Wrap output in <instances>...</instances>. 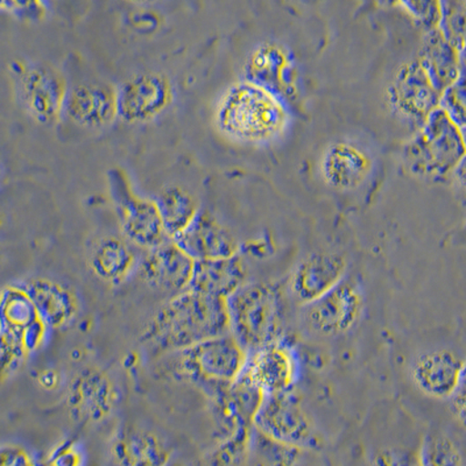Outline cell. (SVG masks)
I'll return each mask as SVG.
<instances>
[{"mask_svg": "<svg viewBox=\"0 0 466 466\" xmlns=\"http://www.w3.org/2000/svg\"><path fill=\"white\" fill-rule=\"evenodd\" d=\"M252 432L251 448L255 449L265 466H294L299 460V449L277 442L259 431Z\"/></svg>", "mask_w": 466, "mask_h": 466, "instance_id": "f546056e", "label": "cell"}, {"mask_svg": "<svg viewBox=\"0 0 466 466\" xmlns=\"http://www.w3.org/2000/svg\"><path fill=\"white\" fill-rule=\"evenodd\" d=\"M453 174H455L457 180H459L461 185L466 189V157L461 161L459 167L456 168Z\"/></svg>", "mask_w": 466, "mask_h": 466, "instance_id": "ab89813d", "label": "cell"}, {"mask_svg": "<svg viewBox=\"0 0 466 466\" xmlns=\"http://www.w3.org/2000/svg\"><path fill=\"white\" fill-rule=\"evenodd\" d=\"M247 266L238 255L224 259L197 260L188 289L228 299L247 284Z\"/></svg>", "mask_w": 466, "mask_h": 466, "instance_id": "44dd1931", "label": "cell"}, {"mask_svg": "<svg viewBox=\"0 0 466 466\" xmlns=\"http://www.w3.org/2000/svg\"><path fill=\"white\" fill-rule=\"evenodd\" d=\"M419 62L430 77L431 85L441 95L461 74L460 53L449 43L440 28L428 32L424 36Z\"/></svg>", "mask_w": 466, "mask_h": 466, "instance_id": "cb8c5ba5", "label": "cell"}, {"mask_svg": "<svg viewBox=\"0 0 466 466\" xmlns=\"http://www.w3.org/2000/svg\"><path fill=\"white\" fill-rule=\"evenodd\" d=\"M247 81L264 87L284 106L297 95V72L289 54L280 45L265 43L248 56L245 66Z\"/></svg>", "mask_w": 466, "mask_h": 466, "instance_id": "4fadbf2b", "label": "cell"}, {"mask_svg": "<svg viewBox=\"0 0 466 466\" xmlns=\"http://www.w3.org/2000/svg\"><path fill=\"white\" fill-rule=\"evenodd\" d=\"M371 466H420L418 455L402 449H384L372 457Z\"/></svg>", "mask_w": 466, "mask_h": 466, "instance_id": "836d02e7", "label": "cell"}, {"mask_svg": "<svg viewBox=\"0 0 466 466\" xmlns=\"http://www.w3.org/2000/svg\"><path fill=\"white\" fill-rule=\"evenodd\" d=\"M440 29L466 61V3L444 2Z\"/></svg>", "mask_w": 466, "mask_h": 466, "instance_id": "f1b7e54d", "label": "cell"}, {"mask_svg": "<svg viewBox=\"0 0 466 466\" xmlns=\"http://www.w3.org/2000/svg\"><path fill=\"white\" fill-rule=\"evenodd\" d=\"M463 363L448 350L424 352L416 358L411 378L422 393L436 399H451L459 385Z\"/></svg>", "mask_w": 466, "mask_h": 466, "instance_id": "d6986e66", "label": "cell"}, {"mask_svg": "<svg viewBox=\"0 0 466 466\" xmlns=\"http://www.w3.org/2000/svg\"><path fill=\"white\" fill-rule=\"evenodd\" d=\"M116 400L115 385L98 370H85L70 385L68 406L70 414L77 421H101L111 414Z\"/></svg>", "mask_w": 466, "mask_h": 466, "instance_id": "e0dca14e", "label": "cell"}, {"mask_svg": "<svg viewBox=\"0 0 466 466\" xmlns=\"http://www.w3.org/2000/svg\"><path fill=\"white\" fill-rule=\"evenodd\" d=\"M289 123L286 106L264 87L240 82L228 87L216 110V124L232 139L261 144L276 139Z\"/></svg>", "mask_w": 466, "mask_h": 466, "instance_id": "7a4b0ae2", "label": "cell"}, {"mask_svg": "<svg viewBox=\"0 0 466 466\" xmlns=\"http://www.w3.org/2000/svg\"><path fill=\"white\" fill-rule=\"evenodd\" d=\"M191 259H224L238 255L239 245L230 231L207 211H198L185 231L173 238Z\"/></svg>", "mask_w": 466, "mask_h": 466, "instance_id": "2e32d148", "label": "cell"}, {"mask_svg": "<svg viewBox=\"0 0 466 466\" xmlns=\"http://www.w3.org/2000/svg\"><path fill=\"white\" fill-rule=\"evenodd\" d=\"M364 307V289L360 282L345 277L323 297L303 306V319L315 334L342 335L356 326L363 315Z\"/></svg>", "mask_w": 466, "mask_h": 466, "instance_id": "ba28073f", "label": "cell"}, {"mask_svg": "<svg viewBox=\"0 0 466 466\" xmlns=\"http://www.w3.org/2000/svg\"><path fill=\"white\" fill-rule=\"evenodd\" d=\"M231 334L227 299L187 289L154 316L143 343L154 353H174L215 337Z\"/></svg>", "mask_w": 466, "mask_h": 466, "instance_id": "6da1fadb", "label": "cell"}, {"mask_svg": "<svg viewBox=\"0 0 466 466\" xmlns=\"http://www.w3.org/2000/svg\"><path fill=\"white\" fill-rule=\"evenodd\" d=\"M172 99V85L165 75L140 74L116 91V112L125 122H146L164 111Z\"/></svg>", "mask_w": 466, "mask_h": 466, "instance_id": "7c38bea8", "label": "cell"}, {"mask_svg": "<svg viewBox=\"0 0 466 466\" xmlns=\"http://www.w3.org/2000/svg\"><path fill=\"white\" fill-rule=\"evenodd\" d=\"M178 376L212 394L233 384L243 373L248 353L231 334L215 337L174 352Z\"/></svg>", "mask_w": 466, "mask_h": 466, "instance_id": "5b68a950", "label": "cell"}, {"mask_svg": "<svg viewBox=\"0 0 466 466\" xmlns=\"http://www.w3.org/2000/svg\"><path fill=\"white\" fill-rule=\"evenodd\" d=\"M156 203L165 231L172 238L185 231L198 214L197 199L181 187L162 189Z\"/></svg>", "mask_w": 466, "mask_h": 466, "instance_id": "484cf974", "label": "cell"}, {"mask_svg": "<svg viewBox=\"0 0 466 466\" xmlns=\"http://www.w3.org/2000/svg\"><path fill=\"white\" fill-rule=\"evenodd\" d=\"M324 180L337 189H353L371 170V159L355 144L335 143L329 146L320 165Z\"/></svg>", "mask_w": 466, "mask_h": 466, "instance_id": "7402d4cb", "label": "cell"}, {"mask_svg": "<svg viewBox=\"0 0 466 466\" xmlns=\"http://www.w3.org/2000/svg\"><path fill=\"white\" fill-rule=\"evenodd\" d=\"M64 111L83 127H106L118 115L116 91L102 83L75 86L66 94Z\"/></svg>", "mask_w": 466, "mask_h": 466, "instance_id": "ffe728a7", "label": "cell"}, {"mask_svg": "<svg viewBox=\"0 0 466 466\" xmlns=\"http://www.w3.org/2000/svg\"><path fill=\"white\" fill-rule=\"evenodd\" d=\"M461 136H463L464 143L466 146V127L461 128Z\"/></svg>", "mask_w": 466, "mask_h": 466, "instance_id": "60d3db41", "label": "cell"}, {"mask_svg": "<svg viewBox=\"0 0 466 466\" xmlns=\"http://www.w3.org/2000/svg\"><path fill=\"white\" fill-rule=\"evenodd\" d=\"M253 427L268 439L299 451H319L322 447L314 422L291 390L264 394Z\"/></svg>", "mask_w": 466, "mask_h": 466, "instance_id": "8992f818", "label": "cell"}, {"mask_svg": "<svg viewBox=\"0 0 466 466\" xmlns=\"http://www.w3.org/2000/svg\"><path fill=\"white\" fill-rule=\"evenodd\" d=\"M387 98L398 118L421 128L431 112L440 107L441 94L418 60L401 66L387 89Z\"/></svg>", "mask_w": 466, "mask_h": 466, "instance_id": "9c48e42d", "label": "cell"}, {"mask_svg": "<svg viewBox=\"0 0 466 466\" xmlns=\"http://www.w3.org/2000/svg\"><path fill=\"white\" fill-rule=\"evenodd\" d=\"M348 264L337 253H314L299 262L289 280L293 298L302 306L323 297L347 277Z\"/></svg>", "mask_w": 466, "mask_h": 466, "instance_id": "5bb4252c", "label": "cell"}, {"mask_svg": "<svg viewBox=\"0 0 466 466\" xmlns=\"http://www.w3.org/2000/svg\"><path fill=\"white\" fill-rule=\"evenodd\" d=\"M420 466H464L459 448L442 435H430L423 440L418 453Z\"/></svg>", "mask_w": 466, "mask_h": 466, "instance_id": "83f0119b", "label": "cell"}, {"mask_svg": "<svg viewBox=\"0 0 466 466\" xmlns=\"http://www.w3.org/2000/svg\"><path fill=\"white\" fill-rule=\"evenodd\" d=\"M402 5L416 20L428 29V32L440 28L442 20V4L439 2H408Z\"/></svg>", "mask_w": 466, "mask_h": 466, "instance_id": "d6a6232c", "label": "cell"}, {"mask_svg": "<svg viewBox=\"0 0 466 466\" xmlns=\"http://www.w3.org/2000/svg\"><path fill=\"white\" fill-rule=\"evenodd\" d=\"M25 106L40 123H52L65 109L66 82L52 66L35 62L11 66Z\"/></svg>", "mask_w": 466, "mask_h": 466, "instance_id": "30bf717a", "label": "cell"}, {"mask_svg": "<svg viewBox=\"0 0 466 466\" xmlns=\"http://www.w3.org/2000/svg\"><path fill=\"white\" fill-rule=\"evenodd\" d=\"M0 466H36L26 449L16 444H5L0 451Z\"/></svg>", "mask_w": 466, "mask_h": 466, "instance_id": "d590c367", "label": "cell"}, {"mask_svg": "<svg viewBox=\"0 0 466 466\" xmlns=\"http://www.w3.org/2000/svg\"><path fill=\"white\" fill-rule=\"evenodd\" d=\"M2 6L8 12L25 19H39L46 12L44 4L39 2H4Z\"/></svg>", "mask_w": 466, "mask_h": 466, "instance_id": "74e56055", "label": "cell"}, {"mask_svg": "<svg viewBox=\"0 0 466 466\" xmlns=\"http://www.w3.org/2000/svg\"><path fill=\"white\" fill-rule=\"evenodd\" d=\"M49 465L51 466H82L83 456L78 451L76 444L73 442H65L52 452L49 457Z\"/></svg>", "mask_w": 466, "mask_h": 466, "instance_id": "e575fe53", "label": "cell"}, {"mask_svg": "<svg viewBox=\"0 0 466 466\" xmlns=\"http://www.w3.org/2000/svg\"><path fill=\"white\" fill-rule=\"evenodd\" d=\"M230 332L248 355L284 337V299L276 286L247 282L227 299Z\"/></svg>", "mask_w": 466, "mask_h": 466, "instance_id": "3957f363", "label": "cell"}, {"mask_svg": "<svg viewBox=\"0 0 466 466\" xmlns=\"http://www.w3.org/2000/svg\"><path fill=\"white\" fill-rule=\"evenodd\" d=\"M466 157L461 131L437 107L414 138L403 148V161L411 173L431 180H443L455 173Z\"/></svg>", "mask_w": 466, "mask_h": 466, "instance_id": "277c9868", "label": "cell"}, {"mask_svg": "<svg viewBox=\"0 0 466 466\" xmlns=\"http://www.w3.org/2000/svg\"><path fill=\"white\" fill-rule=\"evenodd\" d=\"M440 107L457 127H466V61L461 60L459 78L441 95Z\"/></svg>", "mask_w": 466, "mask_h": 466, "instance_id": "4dcf8cb0", "label": "cell"}, {"mask_svg": "<svg viewBox=\"0 0 466 466\" xmlns=\"http://www.w3.org/2000/svg\"><path fill=\"white\" fill-rule=\"evenodd\" d=\"M451 400L453 413L466 426V360L461 368L459 385Z\"/></svg>", "mask_w": 466, "mask_h": 466, "instance_id": "f35d334b", "label": "cell"}, {"mask_svg": "<svg viewBox=\"0 0 466 466\" xmlns=\"http://www.w3.org/2000/svg\"><path fill=\"white\" fill-rule=\"evenodd\" d=\"M23 331L15 330L2 324V374L10 376L28 356L23 343Z\"/></svg>", "mask_w": 466, "mask_h": 466, "instance_id": "1f68e13d", "label": "cell"}, {"mask_svg": "<svg viewBox=\"0 0 466 466\" xmlns=\"http://www.w3.org/2000/svg\"><path fill=\"white\" fill-rule=\"evenodd\" d=\"M241 377L247 378L264 394L289 392L301 378V357L298 349L282 337L248 355Z\"/></svg>", "mask_w": 466, "mask_h": 466, "instance_id": "8fae6325", "label": "cell"}, {"mask_svg": "<svg viewBox=\"0 0 466 466\" xmlns=\"http://www.w3.org/2000/svg\"><path fill=\"white\" fill-rule=\"evenodd\" d=\"M109 183L124 235L132 243L148 249L164 244L167 233L156 201L137 197L123 170H110Z\"/></svg>", "mask_w": 466, "mask_h": 466, "instance_id": "52a82bcc", "label": "cell"}, {"mask_svg": "<svg viewBox=\"0 0 466 466\" xmlns=\"http://www.w3.org/2000/svg\"><path fill=\"white\" fill-rule=\"evenodd\" d=\"M40 319L32 299L18 285L7 286L2 295V324L23 331L35 320Z\"/></svg>", "mask_w": 466, "mask_h": 466, "instance_id": "4316f807", "label": "cell"}, {"mask_svg": "<svg viewBox=\"0 0 466 466\" xmlns=\"http://www.w3.org/2000/svg\"><path fill=\"white\" fill-rule=\"evenodd\" d=\"M49 328L43 320L37 319L31 326L24 329L22 332L23 343L25 349L29 353L35 352L41 348L47 339Z\"/></svg>", "mask_w": 466, "mask_h": 466, "instance_id": "8d00e7d4", "label": "cell"}, {"mask_svg": "<svg viewBox=\"0 0 466 466\" xmlns=\"http://www.w3.org/2000/svg\"><path fill=\"white\" fill-rule=\"evenodd\" d=\"M194 264L174 241H165L149 249L140 262L139 276L152 289L178 295L189 289Z\"/></svg>", "mask_w": 466, "mask_h": 466, "instance_id": "9a60e30c", "label": "cell"}, {"mask_svg": "<svg viewBox=\"0 0 466 466\" xmlns=\"http://www.w3.org/2000/svg\"><path fill=\"white\" fill-rule=\"evenodd\" d=\"M136 262L130 247L116 237L99 241L90 260L96 276L111 284H120L130 276Z\"/></svg>", "mask_w": 466, "mask_h": 466, "instance_id": "d4e9b609", "label": "cell"}, {"mask_svg": "<svg viewBox=\"0 0 466 466\" xmlns=\"http://www.w3.org/2000/svg\"><path fill=\"white\" fill-rule=\"evenodd\" d=\"M35 303L39 318L49 329L69 327L80 311V301L70 287L46 278L19 282Z\"/></svg>", "mask_w": 466, "mask_h": 466, "instance_id": "ac0fdd59", "label": "cell"}, {"mask_svg": "<svg viewBox=\"0 0 466 466\" xmlns=\"http://www.w3.org/2000/svg\"><path fill=\"white\" fill-rule=\"evenodd\" d=\"M112 456L119 466H168L170 451L153 432L125 427L115 437Z\"/></svg>", "mask_w": 466, "mask_h": 466, "instance_id": "603a6c76", "label": "cell"}]
</instances>
